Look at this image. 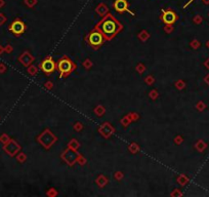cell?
<instances>
[{
    "mask_svg": "<svg viewBox=\"0 0 209 197\" xmlns=\"http://www.w3.org/2000/svg\"><path fill=\"white\" fill-rule=\"evenodd\" d=\"M98 133L106 139H109L115 133V128L111 125V123L109 122H104L100 127H98Z\"/></svg>",
    "mask_w": 209,
    "mask_h": 197,
    "instance_id": "9",
    "label": "cell"
},
{
    "mask_svg": "<svg viewBox=\"0 0 209 197\" xmlns=\"http://www.w3.org/2000/svg\"><path fill=\"white\" fill-rule=\"evenodd\" d=\"M150 38V34L147 30H141L139 34V39L141 41V42H146L147 40Z\"/></svg>",
    "mask_w": 209,
    "mask_h": 197,
    "instance_id": "16",
    "label": "cell"
},
{
    "mask_svg": "<svg viewBox=\"0 0 209 197\" xmlns=\"http://www.w3.org/2000/svg\"><path fill=\"white\" fill-rule=\"evenodd\" d=\"M94 28L98 29L102 32L103 35L105 36L106 40L110 41L113 39V38H115L116 35L120 31H122L123 25L119 21L116 20L113 14H111L109 12L105 17H103V19L96 24V26Z\"/></svg>",
    "mask_w": 209,
    "mask_h": 197,
    "instance_id": "1",
    "label": "cell"
},
{
    "mask_svg": "<svg viewBox=\"0 0 209 197\" xmlns=\"http://www.w3.org/2000/svg\"><path fill=\"white\" fill-rule=\"evenodd\" d=\"M93 112H94V114H96V116L102 117V116L106 113V109H105V107L103 105H98V106H96V107L94 108Z\"/></svg>",
    "mask_w": 209,
    "mask_h": 197,
    "instance_id": "15",
    "label": "cell"
},
{
    "mask_svg": "<svg viewBox=\"0 0 209 197\" xmlns=\"http://www.w3.org/2000/svg\"><path fill=\"white\" fill-rule=\"evenodd\" d=\"M177 182L182 186H185L187 183H188V178L185 176V175H180V176L177 178Z\"/></svg>",
    "mask_w": 209,
    "mask_h": 197,
    "instance_id": "19",
    "label": "cell"
},
{
    "mask_svg": "<svg viewBox=\"0 0 209 197\" xmlns=\"http://www.w3.org/2000/svg\"><path fill=\"white\" fill-rule=\"evenodd\" d=\"M57 194L59 193H57V189H55V188H50V189L46 192V195L49 196V197H55V196H57Z\"/></svg>",
    "mask_w": 209,
    "mask_h": 197,
    "instance_id": "24",
    "label": "cell"
},
{
    "mask_svg": "<svg viewBox=\"0 0 209 197\" xmlns=\"http://www.w3.org/2000/svg\"><path fill=\"white\" fill-rule=\"evenodd\" d=\"M96 14H98V16H101L103 18V17H105L106 14H109V7H108L105 3H100L98 6H96Z\"/></svg>",
    "mask_w": 209,
    "mask_h": 197,
    "instance_id": "12",
    "label": "cell"
},
{
    "mask_svg": "<svg viewBox=\"0 0 209 197\" xmlns=\"http://www.w3.org/2000/svg\"><path fill=\"white\" fill-rule=\"evenodd\" d=\"M79 153L77 151H74L70 148H67L66 150L62 153V159L68 164L69 166H73L77 162V157Z\"/></svg>",
    "mask_w": 209,
    "mask_h": 197,
    "instance_id": "5",
    "label": "cell"
},
{
    "mask_svg": "<svg viewBox=\"0 0 209 197\" xmlns=\"http://www.w3.org/2000/svg\"><path fill=\"white\" fill-rule=\"evenodd\" d=\"M170 195H171L172 197H174V196H182V193H180V192L178 191L177 189H175V190H173V192H172Z\"/></svg>",
    "mask_w": 209,
    "mask_h": 197,
    "instance_id": "36",
    "label": "cell"
},
{
    "mask_svg": "<svg viewBox=\"0 0 209 197\" xmlns=\"http://www.w3.org/2000/svg\"><path fill=\"white\" fill-rule=\"evenodd\" d=\"M85 41L89 46H91L94 51H96V49L100 48L107 40H106L105 36L103 35V33L100 30L93 28V29L86 35Z\"/></svg>",
    "mask_w": 209,
    "mask_h": 197,
    "instance_id": "2",
    "label": "cell"
},
{
    "mask_svg": "<svg viewBox=\"0 0 209 197\" xmlns=\"http://www.w3.org/2000/svg\"><path fill=\"white\" fill-rule=\"evenodd\" d=\"M145 82L148 84V85H152V84L155 82V78L152 76V75H149V76H147L145 78Z\"/></svg>",
    "mask_w": 209,
    "mask_h": 197,
    "instance_id": "25",
    "label": "cell"
},
{
    "mask_svg": "<svg viewBox=\"0 0 209 197\" xmlns=\"http://www.w3.org/2000/svg\"><path fill=\"white\" fill-rule=\"evenodd\" d=\"M77 162H78L80 165H84V164L86 163V159L83 157V155H81L80 153H79L78 157H77Z\"/></svg>",
    "mask_w": 209,
    "mask_h": 197,
    "instance_id": "27",
    "label": "cell"
},
{
    "mask_svg": "<svg viewBox=\"0 0 209 197\" xmlns=\"http://www.w3.org/2000/svg\"><path fill=\"white\" fill-rule=\"evenodd\" d=\"M164 31H165V33L170 34L172 31H173V26L172 25H165L164 26Z\"/></svg>",
    "mask_w": 209,
    "mask_h": 197,
    "instance_id": "31",
    "label": "cell"
},
{
    "mask_svg": "<svg viewBox=\"0 0 209 197\" xmlns=\"http://www.w3.org/2000/svg\"><path fill=\"white\" fill-rule=\"evenodd\" d=\"M37 141L46 149V150H48V149H50V147L57 141V138L47 128V129H44V131L38 136Z\"/></svg>",
    "mask_w": 209,
    "mask_h": 197,
    "instance_id": "4",
    "label": "cell"
},
{
    "mask_svg": "<svg viewBox=\"0 0 209 197\" xmlns=\"http://www.w3.org/2000/svg\"><path fill=\"white\" fill-rule=\"evenodd\" d=\"M76 68H77L76 64L70 58L67 57V56H64L57 62V70L60 71V77L61 78L68 77L71 73H73L76 70Z\"/></svg>",
    "mask_w": 209,
    "mask_h": 197,
    "instance_id": "3",
    "label": "cell"
},
{
    "mask_svg": "<svg viewBox=\"0 0 209 197\" xmlns=\"http://www.w3.org/2000/svg\"><path fill=\"white\" fill-rule=\"evenodd\" d=\"M44 87L47 88V89H52V87H53V82H52V81H47V82H45Z\"/></svg>",
    "mask_w": 209,
    "mask_h": 197,
    "instance_id": "33",
    "label": "cell"
},
{
    "mask_svg": "<svg viewBox=\"0 0 209 197\" xmlns=\"http://www.w3.org/2000/svg\"><path fill=\"white\" fill-rule=\"evenodd\" d=\"M182 136H178V137H176L175 139H174V143H175L176 145L182 144Z\"/></svg>",
    "mask_w": 209,
    "mask_h": 197,
    "instance_id": "34",
    "label": "cell"
},
{
    "mask_svg": "<svg viewBox=\"0 0 209 197\" xmlns=\"http://www.w3.org/2000/svg\"><path fill=\"white\" fill-rule=\"evenodd\" d=\"M123 177H124V175H123V172H116L115 174H114V178H115L117 181H121V180L123 179Z\"/></svg>",
    "mask_w": 209,
    "mask_h": 197,
    "instance_id": "30",
    "label": "cell"
},
{
    "mask_svg": "<svg viewBox=\"0 0 209 197\" xmlns=\"http://www.w3.org/2000/svg\"><path fill=\"white\" fill-rule=\"evenodd\" d=\"M67 148H70L74 151H78V149L80 148V143L76 140V139H72L70 142L67 145Z\"/></svg>",
    "mask_w": 209,
    "mask_h": 197,
    "instance_id": "13",
    "label": "cell"
},
{
    "mask_svg": "<svg viewBox=\"0 0 209 197\" xmlns=\"http://www.w3.org/2000/svg\"><path fill=\"white\" fill-rule=\"evenodd\" d=\"M185 86H186V83H185V81H182V80H178V81L175 82V87L177 88V89H182Z\"/></svg>",
    "mask_w": 209,
    "mask_h": 197,
    "instance_id": "26",
    "label": "cell"
},
{
    "mask_svg": "<svg viewBox=\"0 0 209 197\" xmlns=\"http://www.w3.org/2000/svg\"><path fill=\"white\" fill-rule=\"evenodd\" d=\"M129 151H130L131 153H133V154H135V153H137L139 151V146L136 144V143H132V144H130V146H129Z\"/></svg>",
    "mask_w": 209,
    "mask_h": 197,
    "instance_id": "18",
    "label": "cell"
},
{
    "mask_svg": "<svg viewBox=\"0 0 209 197\" xmlns=\"http://www.w3.org/2000/svg\"><path fill=\"white\" fill-rule=\"evenodd\" d=\"M25 3L27 4L29 7H34L37 4V0H25Z\"/></svg>",
    "mask_w": 209,
    "mask_h": 197,
    "instance_id": "29",
    "label": "cell"
},
{
    "mask_svg": "<svg viewBox=\"0 0 209 197\" xmlns=\"http://www.w3.org/2000/svg\"><path fill=\"white\" fill-rule=\"evenodd\" d=\"M96 184H98V186H100L101 188H104L106 185L108 184V178L107 177H105L104 175H100L98 178H96Z\"/></svg>",
    "mask_w": 209,
    "mask_h": 197,
    "instance_id": "14",
    "label": "cell"
},
{
    "mask_svg": "<svg viewBox=\"0 0 209 197\" xmlns=\"http://www.w3.org/2000/svg\"><path fill=\"white\" fill-rule=\"evenodd\" d=\"M9 30H10V32H12V33L14 34V35L20 36L24 33V32H25L26 25H25V23L22 22L21 20H17V21H14L11 25H10Z\"/></svg>",
    "mask_w": 209,
    "mask_h": 197,
    "instance_id": "7",
    "label": "cell"
},
{
    "mask_svg": "<svg viewBox=\"0 0 209 197\" xmlns=\"http://www.w3.org/2000/svg\"><path fill=\"white\" fill-rule=\"evenodd\" d=\"M34 57L29 53V51H25L23 55L20 57V62L24 65L25 67H29L32 62H34Z\"/></svg>",
    "mask_w": 209,
    "mask_h": 197,
    "instance_id": "11",
    "label": "cell"
},
{
    "mask_svg": "<svg viewBox=\"0 0 209 197\" xmlns=\"http://www.w3.org/2000/svg\"><path fill=\"white\" fill-rule=\"evenodd\" d=\"M163 14L161 17L162 21L164 22L165 25H173L177 20V16L173 10H162Z\"/></svg>",
    "mask_w": 209,
    "mask_h": 197,
    "instance_id": "8",
    "label": "cell"
},
{
    "mask_svg": "<svg viewBox=\"0 0 209 197\" xmlns=\"http://www.w3.org/2000/svg\"><path fill=\"white\" fill-rule=\"evenodd\" d=\"M38 72V69L36 66H29L28 67V73H29L30 75H32V76H34V75H36Z\"/></svg>",
    "mask_w": 209,
    "mask_h": 197,
    "instance_id": "21",
    "label": "cell"
},
{
    "mask_svg": "<svg viewBox=\"0 0 209 197\" xmlns=\"http://www.w3.org/2000/svg\"><path fill=\"white\" fill-rule=\"evenodd\" d=\"M40 67H41V70L45 74H50V73H53L57 69V64L52 60V58L48 57L42 61L41 64H40Z\"/></svg>",
    "mask_w": 209,
    "mask_h": 197,
    "instance_id": "6",
    "label": "cell"
},
{
    "mask_svg": "<svg viewBox=\"0 0 209 197\" xmlns=\"http://www.w3.org/2000/svg\"><path fill=\"white\" fill-rule=\"evenodd\" d=\"M83 67L86 69V70H89L90 68H91L92 66H93V63H92V61L90 59H86L85 61L83 62Z\"/></svg>",
    "mask_w": 209,
    "mask_h": 197,
    "instance_id": "20",
    "label": "cell"
},
{
    "mask_svg": "<svg viewBox=\"0 0 209 197\" xmlns=\"http://www.w3.org/2000/svg\"><path fill=\"white\" fill-rule=\"evenodd\" d=\"M120 122H121V124L123 125L124 127H126V126H128V125L130 124V122H132V120L130 119V117H129V114H128V115L124 116V117L121 119Z\"/></svg>",
    "mask_w": 209,
    "mask_h": 197,
    "instance_id": "17",
    "label": "cell"
},
{
    "mask_svg": "<svg viewBox=\"0 0 209 197\" xmlns=\"http://www.w3.org/2000/svg\"><path fill=\"white\" fill-rule=\"evenodd\" d=\"M113 7L116 12H120V14L128 12L133 14V12H131L130 10L128 9V2H127L126 0H115L113 3Z\"/></svg>",
    "mask_w": 209,
    "mask_h": 197,
    "instance_id": "10",
    "label": "cell"
},
{
    "mask_svg": "<svg viewBox=\"0 0 209 197\" xmlns=\"http://www.w3.org/2000/svg\"><path fill=\"white\" fill-rule=\"evenodd\" d=\"M2 4H3V1H2V0H0V6H1Z\"/></svg>",
    "mask_w": 209,
    "mask_h": 197,
    "instance_id": "38",
    "label": "cell"
},
{
    "mask_svg": "<svg viewBox=\"0 0 209 197\" xmlns=\"http://www.w3.org/2000/svg\"><path fill=\"white\" fill-rule=\"evenodd\" d=\"M73 128H74L76 131H80L83 129V124L81 122H76L74 124V126H73Z\"/></svg>",
    "mask_w": 209,
    "mask_h": 197,
    "instance_id": "28",
    "label": "cell"
},
{
    "mask_svg": "<svg viewBox=\"0 0 209 197\" xmlns=\"http://www.w3.org/2000/svg\"><path fill=\"white\" fill-rule=\"evenodd\" d=\"M6 140H7V137H6V136H3V137L1 138V142H3V143H6V142H7Z\"/></svg>",
    "mask_w": 209,
    "mask_h": 197,
    "instance_id": "37",
    "label": "cell"
},
{
    "mask_svg": "<svg viewBox=\"0 0 209 197\" xmlns=\"http://www.w3.org/2000/svg\"><path fill=\"white\" fill-rule=\"evenodd\" d=\"M136 71L139 73V74H143V73L146 71V66L143 64V63H139V64H137V66H136Z\"/></svg>",
    "mask_w": 209,
    "mask_h": 197,
    "instance_id": "23",
    "label": "cell"
},
{
    "mask_svg": "<svg viewBox=\"0 0 209 197\" xmlns=\"http://www.w3.org/2000/svg\"><path fill=\"white\" fill-rule=\"evenodd\" d=\"M18 160L20 162H24V161H26V155L24 154V153H21L20 155L18 156Z\"/></svg>",
    "mask_w": 209,
    "mask_h": 197,
    "instance_id": "35",
    "label": "cell"
},
{
    "mask_svg": "<svg viewBox=\"0 0 209 197\" xmlns=\"http://www.w3.org/2000/svg\"><path fill=\"white\" fill-rule=\"evenodd\" d=\"M129 117L132 121H135L139 118V115L137 113H135V112H132V113H129Z\"/></svg>",
    "mask_w": 209,
    "mask_h": 197,
    "instance_id": "32",
    "label": "cell"
},
{
    "mask_svg": "<svg viewBox=\"0 0 209 197\" xmlns=\"http://www.w3.org/2000/svg\"><path fill=\"white\" fill-rule=\"evenodd\" d=\"M149 97H150V99H151V100H153V101H155V100L158 99L159 94H158V92H157L156 89H152V90H151V92H150V94H149Z\"/></svg>",
    "mask_w": 209,
    "mask_h": 197,
    "instance_id": "22",
    "label": "cell"
}]
</instances>
